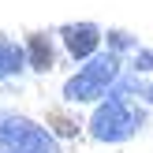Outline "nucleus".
Wrapping results in <instances>:
<instances>
[{
    "label": "nucleus",
    "mask_w": 153,
    "mask_h": 153,
    "mask_svg": "<svg viewBox=\"0 0 153 153\" xmlns=\"http://www.w3.org/2000/svg\"><path fill=\"white\" fill-rule=\"evenodd\" d=\"M138 127H142V108H134V101L120 94H108L90 116V138L116 146V142H127Z\"/></svg>",
    "instance_id": "nucleus-2"
},
{
    "label": "nucleus",
    "mask_w": 153,
    "mask_h": 153,
    "mask_svg": "<svg viewBox=\"0 0 153 153\" xmlns=\"http://www.w3.org/2000/svg\"><path fill=\"white\" fill-rule=\"evenodd\" d=\"M56 37L64 41L67 56L75 64H90L97 56V49H101V41H105L97 22H64V26H56Z\"/></svg>",
    "instance_id": "nucleus-4"
},
{
    "label": "nucleus",
    "mask_w": 153,
    "mask_h": 153,
    "mask_svg": "<svg viewBox=\"0 0 153 153\" xmlns=\"http://www.w3.org/2000/svg\"><path fill=\"white\" fill-rule=\"evenodd\" d=\"M49 131H52V138H56V134H64V138H75V134H79V120H75V116H67L64 108H52V112H49Z\"/></svg>",
    "instance_id": "nucleus-7"
},
{
    "label": "nucleus",
    "mask_w": 153,
    "mask_h": 153,
    "mask_svg": "<svg viewBox=\"0 0 153 153\" xmlns=\"http://www.w3.org/2000/svg\"><path fill=\"white\" fill-rule=\"evenodd\" d=\"M22 71H30L26 49H22L19 41H11V37L0 34V82H4V79H15V75H22Z\"/></svg>",
    "instance_id": "nucleus-6"
},
{
    "label": "nucleus",
    "mask_w": 153,
    "mask_h": 153,
    "mask_svg": "<svg viewBox=\"0 0 153 153\" xmlns=\"http://www.w3.org/2000/svg\"><path fill=\"white\" fill-rule=\"evenodd\" d=\"M138 97H146V101L153 105V86H142V90H138Z\"/></svg>",
    "instance_id": "nucleus-10"
},
{
    "label": "nucleus",
    "mask_w": 153,
    "mask_h": 153,
    "mask_svg": "<svg viewBox=\"0 0 153 153\" xmlns=\"http://www.w3.org/2000/svg\"><path fill=\"white\" fill-rule=\"evenodd\" d=\"M120 82V56L105 52V56H94L90 64H82L71 79L64 82V101L67 105H94L105 101L108 86Z\"/></svg>",
    "instance_id": "nucleus-1"
},
{
    "label": "nucleus",
    "mask_w": 153,
    "mask_h": 153,
    "mask_svg": "<svg viewBox=\"0 0 153 153\" xmlns=\"http://www.w3.org/2000/svg\"><path fill=\"white\" fill-rule=\"evenodd\" d=\"M22 49H26V64H30V71L49 75L52 67H56V49H52V34H45V30H34V34H26Z\"/></svg>",
    "instance_id": "nucleus-5"
},
{
    "label": "nucleus",
    "mask_w": 153,
    "mask_h": 153,
    "mask_svg": "<svg viewBox=\"0 0 153 153\" xmlns=\"http://www.w3.org/2000/svg\"><path fill=\"white\" fill-rule=\"evenodd\" d=\"M0 149L4 153H60L49 127L7 108H0Z\"/></svg>",
    "instance_id": "nucleus-3"
},
{
    "label": "nucleus",
    "mask_w": 153,
    "mask_h": 153,
    "mask_svg": "<svg viewBox=\"0 0 153 153\" xmlns=\"http://www.w3.org/2000/svg\"><path fill=\"white\" fill-rule=\"evenodd\" d=\"M138 52V37H131L127 30H108V52L112 56H120V52Z\"/></svg>",
    "instance_id": "nucleus-8"
},
{
    "label": "nucleus",
    "mask_w": 153,
    "mask_h": 153,
    "mask_svg": "<svg viewBox=\"0 0 153 153\" xmlns=\"http://www.w3.org/2000/svg\"><path fill=\"white\" fill-rule=\"evenodd\" d=\"M131 71L134 75H149L153 71V49H138V52H134V56H131Z\"/></svg>",
    "instance_id": "nucleus-9"
}]
</instances>
